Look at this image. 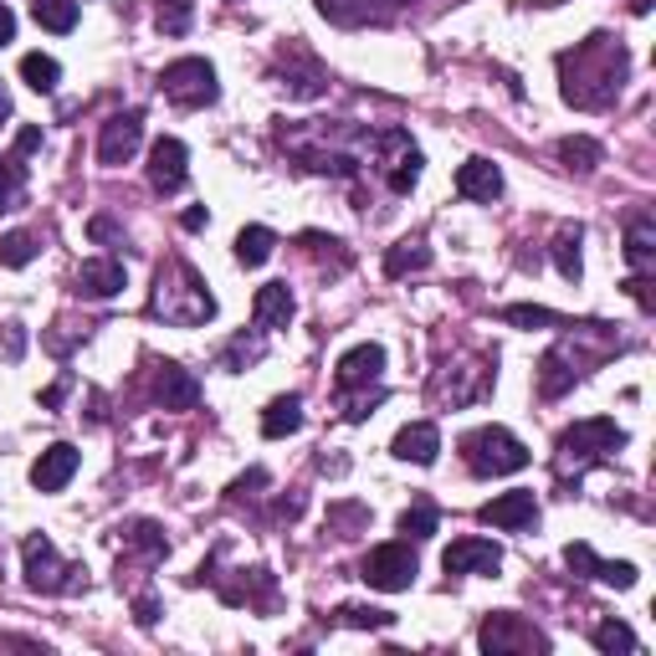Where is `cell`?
Instances as JSON below:
<instances>
[{
    "instance_id": "cell-8",
    "label": "cell",
    "mask_w": 656,
    "mask_h": 656,
    "mask_svg": "<svg viewBox=\"0 0 656 656\" xmlns=\"http://www.w3.org/2000/svg\"><path fill=\"white\" fill-rule=\"evenodd\" d=\"M139 144H144V113H139V108L113 113V119L103 123V134H98V160H103L108 170H119V164H129L139 154Z\"/></svg>"
},
{
    "instance_id": "cell-30",
    "label": "cell",
    "mask_w": 656,
    "mask_h": 656,
    "mask_svg": "<svg viewBox=\"0 0 656 656\" xmlns=\"http://www.w3.org/2000/svg\"><path fill=\"white\" fill-rule=\"evenodd\" d=\"M334 620L339 626H354V630H385L395 616H390V610H375V605H339Z\"/></svg>"
},
{
    "instance_id": "cell-41",
    "label": "cell",
    "mask_w": 656,
    "mask_h": 656,
    "mask_svg": "<svg viewBox=\"0 0 656 656\" xmlns=\"http://www.w3.org/2000/svg\"><path fill=\"white\" fill-rule=\"evenodd\" d=\"M6 41H16V11L0 0V47H6Z\"/></svg>"
},
{
    "instance_id": "cell-14",
    "label": "cell",
    "mask_w": 656,
    "mask_h": 656,
    "mask_svg": "<svg viewBox=\"0 0 656 656\" xmlns=\"http://www.w3.org/2000/svg\"><path fill=\"white\" fill-rule=\"evenodd\" d=\"M390 452L401 456V462H415V467H431V462H436V452H442V431L431 426V421H411V426L395 431Z\"/></svg>"
},
{
    "instance_id": "cell-38",
    "label": "cell",
    "mask_w": 656,
    "mask_h": 656,
    "mask_svg": "<svg viewBox=\"0 0 656 656\" xmlns=\"http://www.w3.org/2000/svg\"><path fill=\"white\" fill-rule=\"evenodd\" d=\"M564 564H569V569H575V575H585V579H595V549H589V544H569V549H564Z\"/></svg>"
},
{
    "instance_id": "cell-6",
    "label": "cell",
    "mask_w": 656,
    "mask_h": 656,
    "mask_svg": "<svg viewBox=\"0 0 656 656\" xmlns=\"http://www.w3.org/2000/svg\"><path fill=\"white\" fill-rule=\"evenodd\" d=\"M415 575H421V564H415L411 544H380V549H370V559H364V579L375 589H385V595L411 589Z\"/></svg>"
},
{
    "instance_id": "cell-35",
    "label": "cell",
    "mask_w": 656,
    "mask_h": 656,
    "mask_svg": "<svg viewBox=\"0 0 656 656\" xmlns=\"http://www.w3.org/2000/svg\"><path fill=\"white\" fill-rule=\"evenodd\" d=\"M595 579H601V585H616V589H630V585H636V564L601 559V564H595Z\"/></svg>"
},
{
    "instance_id": "cell-23",
    "label": "cell",
    "mask_w": 656,
    "mask_h": 656,
    "mask_svg": "<svg viewBox=\"0 0 656 656\" xmlns=\"http://www.w3.org/2000/svg\"><path fill=\"white\" fill-rule=\"evenodd\" d=\"M579 242H585V231H579V226H564L559 236H554V268H559L564 282H579V272H585Z\"/></svg>"
},
{
    "instance_id": "cell-19",
    "label": "cell",
    "mask_w": 656,
    "mask_h": 656,
    "mask_svg": "<svg viewBox=\"0 0 656 656\" xmlns=\"http://www.w3.org/2000/svg\"><path fill=\"white\" fill-rule=\"evenodd\" d=\"M195 401H201L195 375L180 370V364H160V405H164V411H190Z\"/></svg>"
},
{
    "instance_id": "cell-17",
    "label": "cell",
    "mask_w": 656,
    "mask_h": 656,
    "mask_svg": "<svg viewBox=\"0 0 656 656\" xmlns=\"http://www.w3.org/2000/svg\"><path fill=\"white\" fill-rule=\"evenodd\" d=\"M456 190L467 195V201H497L503 195V170L493 160H467L456 170Z\"/></svg>"
},
{
    "instance_id": "cell-22",
    "label": "cell",
    "mask_w": 656,
    "mask_h": 656,
    "mask_svg": "<svg viewBox=\"0 0 656 656\" xmlns=\"http://www.w3.org/2000/svg\"><path fill=\"white\" fill-rule=\"evenodd\" d=\"M626 262L636 272H652L656 268V221L652 215H636L626 226Z\"/></svg>"
},
{
    "instance_id": "cell-25",
    "label": "cell",
    "mask_w": 656,
    "mask_h": 656,
    "mask_svg": "<svg viewBox=\"0 0 656 656\" xmlns=\"http://www.w3.org/2000/svg\"><path fill=\"white\" fill-rule=\"evenodd\" d=\"M31 16H37V27L62 37V31L78 27V0H31Z\"/></svg>"
},
{
    "instance_id": "cell-40",
    "label": "cell",
    "mask_w": 656,
    "mask_h": 656,
    "mask_svg": "<svg viewBox=\"0 0 656 656\" xmlns=\"http://www.w3.org/2000/svg\"><path fill=\"white\" fill-rule=\"evenodd\" d=\"M626 293H630V297H636V303H642V309H646V313H652V309H656V293H652V282H646V277H642V272H636V277H630V282H626Z\"/></svg>"
},
{
    "instance_id": "cell-36",
    "label": "cell",
    "mask_w": 656,
    "mask_h": 656,
    "mask_svg": "<svg viewBox=\"0 0 656 656\" xmlns=\"http://www.w3.org/2000/svg\"><path fill=\"white\" fill-rule=\"evenodd\" d=\"M503 319L518 323V329H549V323H559L549 309H534V303H513V309H503Z\"/></svg>"
},
{
    "instance_id": "cell-16",
    "label": "cell",
    "mask_w": 656,
    "mask_h": 656,
    "mask_svg": "<svg viewBox=\"0 0 656 656\" xmlns=\"http://www.w3.org/2000/svg\"><path fill=\"white\" fill-rule=\"evenodd\" d=\"M123 282H129V272H123V262H113V256H93V262L78 268L82 297H113V293H123Z\"/></svg>"
},
{
    "instance_id": "cell-15",
    "label": "cell",
    "mask_w": 656,
    "mask_h": 656,
    "mask_svg": "<svg viewBox=\"0 0 656 656\" xmlns=\"http://www.w3.org/2000/svg\"><path fill=\"white\" fill-rule=\"evenodd\" d=\"M405 0H319V11L339 27H364V21H385L395 16Z\"/></svg>"
},
{
    "instance_id": "cell-21",
    "label": "cell",
    "mask_w": 656,
    "mask_h": 656,
    "mask_svg": "<svg viewBox=\"0 0 656 656\" xmlns=\"http://www.w3.org/2000/svg\"><path fill=\"white\" fill-rule=\"evenodd\" d=\"M575 380H579V370L569 364V354H564V349H549L544 364H538V395H544V401H559Z\"/></svg>"
},
{
    "instance_id": "cell-18",
    "label": "cell",
    "mask_w": 656,
    "mask_h": 656,
    "mask_svg": "<svg viewBox=\"0 0 656 656\" xmlns=\"http://www.w3.org/2000/svg\"><path fill=\"white\" fill-rule=\"evenodd\" d=\"M252 313H256V329H287V319H293V293H287V282L256 287Z\"/></svg>"
},
{
    "instance_id": "cell-34",
    "label": "cell",
    "mask_w": 656,
    "mask_h": 656,
    "mask_svg": "<svg viewBox=\"0 0 656 656\" xmlns=\"http://www.w3.org/2000/svg\"><path fill=\"white\" fill-rule=\"evenodd\" d=\"M119 534H123V528H119ZM123 538H129L134 549H144L149 559H164V554H170V544H164V534L154 528V523H129V534H123Z\"/></svg>"
},
{
    "instance_id": "cell-9",
    "label": "cell",
    "mask_w": 656,
    "mask_h": 656,
    "mask_svg": "<svg viewBox=\"0 0 656 656\" xmlns=\"http://www.w3.org/2000/svg\"><path fill=\"white\" fill-rule=\"evenodd\" d=\"M497 564H503V549L493 538H456L452 549L442 554L446 575H497Z\"/></svg>"
},
{
    "instance_id": "cell-43",
    "label": "cell",
    "mask_w": 656,
    "mask_h": 656,
    "mask_svg": "<svg viewBox=\"0 0 656 656\" xmlns=\"http://www.w3.org/2000/svg\"><path fill=\"white\" fill-rule=\"evenodd\" d=\"M88 231H93V242H113V236H119V226H113V221H103V215H98Z\"/></svg>"
},
{
    "instance_id": "cell-3",
    "label": "cell",
    "mask_w": 656,
    "mask_h": 656,
    "mask_svg": "<svg viewBox=\"0 0 656 656\" xmlns=\"http://www.w3.org/2000/svg\"><path fill=\"white\" fill-rule=\"evenodd\" d=\"M160 88H164V98L180 108H205L221 93V88H215V68L205 57H180V62H170V68L160 72Z\"/></svg>"
},
{
    "instance_id": "cell-10",
    "label": "cell",
    "mask_w": 656,
    "mask_h": 656,
    "mask_svg": "<svg viewBox=\"0 0 656 656\" xmlns=\"http://www.w3.org/2000/svg\"><path fill=\"white\" fill-rule=\"evenodd\" d=\"M78 467H82V456H78V446H68V442H57V446H47V452L31 462V483L41 487V493H62V487L78 477Z\"/></svg>"
},
{
    "instance_id": "cell-1",
    "label": "cell",
    "mask_w": 656,
    "mask_h": 656,
    "mask_svg": "<svg viewBox=\"0 0 656 656\" xmlns=\"http://www.w3.org/2000/svg\"><path fill=\"white\" fill-rule=\"evenodd\" d=\"M149 309L160 313L164 323H180V329H195V323H211L215 319V297L205 293L201 272L190 262H164L160 277H154V303Z\"/></svg>"
},
{
    "instance_id": "cell-11",
    "label": "cell",
    "mask_w": 656,
    "mask_h": 656,
    "mask_svg": "<svg viewBox=\"0 0 656 656\" xmlns=\"http://www.w3.org/2000/svg\"><path fill=\"white\" fill-rule=\"evenodd\" d=\"M477 518L493 523V528H508V534H523V528L538 523V503H534V493H497L493 503L477 508Z\"/></svg>"
},
{
    "instance_id": "cell-20",
    "label": "cell",
    "mask_w": 656,
    "mask_h": 656,
    "mask_svg": "<svg viewBox=\"0 0 656 656\" xmlns=\"http://www.w3.org/2000/svg\"><path fill=\"white\" fill-rule=\"evenodd\" d=\"M293 431H303V401H297V395H277V401L262 411V436H268V442H282V436H293Z\"/></svg>"
},
{
    "instance_id": "cell-42",
    "label": "cell",
    "mask_w": 656,
    "mask_h": 656,
    "mask_svg": "<svg viewBox=\"0 0 656 656\" xmlns=\"http://www.w3.org/2000/svg\"><path fill=\"white\" fill-rule=\"evenodd\" d=\"M205 221H211V215H205V205H190V211L180 215V226H185V231H201Z\"/></svg>"
},
{
    "instance_id": "cell-4",
    "label": "cell",
    "mask_w": 656,
    "mask_h": 656,
    "mask_svg": "<svg viewBox=\"0 0 656 656\" xmlns=\"http://www.w3.org/2000/svg\"><path fill=\"white\" fill-rule=\"evenodd\" d=\"M21 564H27V585L37 589V595H62V589L78 585V579H72L78 569L57 554L52 538H41V534H31L27 544H21Z\"/></svg>"
},
{
    "instance_id": "cell-12",
    "label": "cell",
    "mask_w": 656,
    "mask_h": 656,
    "mask_svg": "<svg viewBox=\"0 0 656 656\" xmlns=\"http://www.w3.org/2000/svg\"><path fill=\"white\" fill-rule=\"evenodd\" d=\"M380 375H385V349L380 344H354L334 370L339 390H370V385H380Z\"/></svg>"
},
{
    "instance_id": "cell-33",
    "label": "cell",
    "mask_w": 656,
    "mask_h": 656,
    "mask_svg": "<svg viewBox=\"0 0 656 656\" xmlns=\"http://www.w3.org/2000/svg\"><path fill=\"white\" fill-rule=\"evenodd\" d=\"M436 523H442V513L431 508V503H411V508L401 513V534L405 538H431L436 534Z\"/></svg>"
},
{
    "instance_id": "cell-28",
    "label": "cell",
    "mask_w": 656,
    "mask_h": 656,
    "mask_svg": "<svg viewBox=\"0 0 656 656\" xmlns=\"http://www.w3.org/2000/svg\"><path fill=\"white\" fill-rule=\"evenodd\" d=\"M21 190H27V164H21V154H6L0 160V211H16Z\"/></svg>"
},
{
    "instance_id": "cell-29",
    "label": "cell",
    "mask_w": 656,
    "mask_h": 656,
    "mask_svg": "<svg viewBox=\"0 0 656 656\" xmlns=\"http://www.w3.org/2000/svg\"><path fill=\"white\" fill-rule=\"evenodd\" d=\"M431 268V246L426 242H401V246H390L385 256V272L390 277H405V272H421Z\"/></svg>"
},
{
    "instance_id": "cell-27",
    "label": "cell",
    "mask_w": 656,
    "mask_h": 656,
    "mask_svg": "<svg viewBox=\"0 0 656 656\" xmlns=\"http://www.w3.org/2000/svg\"><path fill=\"white\" fill-rule=\"evenodd\" d=\"M272 246H277V236H272L268 226H246L242 236H236V262H242V268H262L272 256Z\"/></svg>"
},
{
    "instance_id": "cell-24",
    "label": "cell",
    "mask_w": 656,
    "mask_h": 656,
    "mask_svg": "<svg viewBox=\"0 0 656 656\" xmlns=\"http://www.w3.org/2000/svg\"><path fill=\"white\" fill-rule=\"evenodd\" d=\"M21 78H27L31 93H57L62 68H57V57H47V52H27L21 57Z\"/></svg>"
},
{
    "instance_id": "cell-44",
    "label": "cell",
    "mask_w": 656,
    "mask_h": 656,
    "mask_svg": "<svg viewBox=\"0 0 656 656\" xmlns=\"http://www.w3.org/2000/svg\"><path fill=\"white\" fill-rule=\"evenodd\" d=\"M6 113H11V93H6V88H0V119H6Z\"/></svg>"
},
{
    "instance_id": "cell-5",
    "label": "cell",
    "mask_w": 656,
    "mask_h": 656,
    "mask_svg": "<svg viewBox=\"0 0 656 656\" xmlns=\"http://www.w3.org/2000/svg\"><path fill=\"white\" fill-rule=\"evenodd\" d=\"M620 446H626V431H620L616 421H605V415L579 421V426H569L559 436V456H564V462H579V467L601 462L605 452H620Z\"/></svg>"
},
{
    "instance_id": "cell-31",
    "label": "cell",
    "mask_w": 656,
    "mask_h": 656,
    "mask_svg": "<svg viewBox=\"0 0 656 656\" xmlns=\"http://www.w3.org/2000/svg\"><path fill=\"white\" fill-rule=\"evenodd\" d=\"M37 256V236L31 231H6L0 236V268H27Z\"/></svg>"
},
{
    "instance_id": "cell-2",
    "label": "cell",
    "mask_w": 656,
    "mask_h": 656,
    "mask_svg": "<svg viewBox=\"0 0 656 656\" xmlns=\"http://www.w3.org/2000/svg\"><path fill=\"white\" fill-rule=\"evenodd\" d=\"M462 462H467L477 477H508V472L528 467V446L503 426H477L462 436Z\"/></svg>"
},
{
    "instance_id": "cell-26",
    "label": "cell",
    "mask_w": 656,
    "mask_h": 656,
    "mask_svg": "<svg viewBox=\"0 0 656 656\" xmlns=\"http://www.w3.org/2000/svg\"><path fill=\"white\" fill-rule=\"evenodd\" d=\"M554 154H559L569 170H579V174H589L595 164H601V144H595V139H585V134L559 139V144H554Z\"/></svg>"
},
{
    "instance_id": "cell-37",
    "label": "cell",
    "mask_w": 656,
    "mask_h": 656,
    "mask_svg": "<svg viewBox=\"0 0 656 656\" xmlns=\"http://www.w3.org/2000/svg\"><path fill=\"white\" fill-rule=\"evenodd\" d=\"M160 27L170 31V37L190 31V0H160Z\"/></svg>"
},
{
    "instance_id": "cell-39",
    "label": "cell",
    "mask_w": 656,
    "mask_h": 656,
    "mask_svg": "<svg viewBox=\"0 0 656 656\" xmlns=\"http://www.w3.org/2000/svg\"><path fill=\"white\" fill-rule=\"evenodd\" d=\"M37 149H41V129H37V123H21V129H16L11 154H21V160H27V154H37Z\"/></svg>"
},
{
    "instance_id": "cell-7",
    "label": "cell",
    "mask_w": 656,
    "mask_h": 656,
    "mask_svg": "<svg viewBox=\"0 0 656 656\" xmlns=\"http://www.w3.org/2000/svg\"><path fill=\"white\" fill-rule=\"evenodd\" d=\"M477 642H483V652L493 656H508V652H549V642L538 636L534 626L523 616H513V610H497V616L483 620V630H477Z\"/></svg>"
},
{
    "instance_id": "cell-13",
    "label": "cell",
    "mask_w": 656,
    "mask_h": 656,
    "mask_svg": "<svg viewBox=\"0 0 656 656\" xmlns=\"http://www.w3.org/2000/svg\"><path fill=\"white\" fill-rule=\"evenodd\" d=\"M185 164H190L185 144H180V139H160V144L149 149V185L164 190V195H174V190L185 185V174H190Z\"/></svg>"
},
{
    "instance_id": "cell-32",
    "label": "cell",
    "mask_w": 656,
    "mask_h": 656,
    "mask_svg": "<svg viewBox=\"0 0 656 656\" xmlns=\"http://www.w3.org/2000/svg\"><path fill=\"white\" fill-rule=\"evenodd\" d=\"M589 642L601 646V652H610V656H616V652H636V630H630L626 620H601Z\"/></svg>"
}]
</instances>
